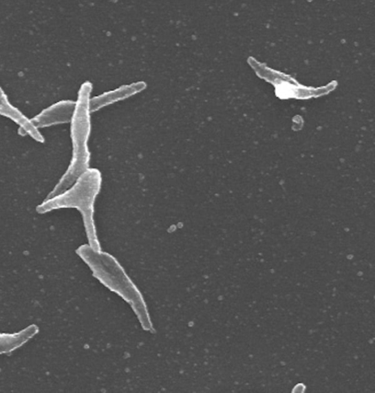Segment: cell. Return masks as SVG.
<instances>
[{"mask_svg":"<svg viewBox=\"0 0 375 393\" xmlns=\"http://www.w3.org/2000/svg\"><path fill=\"white\" fill-rule=\"evenodd\" d=\"M36 330V327L32 326L17 335H0V353L13 350L32 337Z\"/></svg>","mask_w":375,"mask_h":393,"instance_id":"1","label":"cell"}]
</instances>
